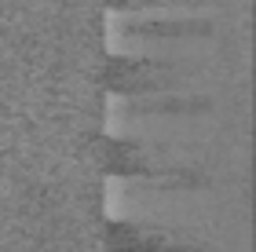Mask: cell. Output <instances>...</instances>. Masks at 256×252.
I'll return each mask as SVG.
<instances>
[{"instance_id":"1","label":"cell","mask_w":256,"mask_h":252,"mask_svg":"<svg viewBox=\"0 0 256 252\" xmlns=\"http://www.w3.org/2000/svg\"><path fill=\"white\" fill-rule=\"evenodd\" d=\"M96 157H99V168H102L106 179H143V183H158V187H168V190H202V187H208L205 172L154 161L146 146L128 139V135L99 132L96 135Z\"/></svg>"},{"instance_id":"2","label":"cell","mask_w":256,"mask_h":252,"mask_svg":"<svg viewBox=\"0 0 256 252\" xmlns=\"http://www.w3.org/2000/svg\"><path fill=\"white\" fill-rule=\"evenodd\" d=\"M180 66L172 59H154V55H124L106 51L102 59V88L118 99H146L161 91H176Z\"/></svg>"},{"instance_id":"3","label":"cell","mask_w":256,"mask_h":252,"mask_svg":"<svg viewBox=\"0 0 256 252\" xmlns=\"http://www.w3.org/2000/svg\"><path fill=\"white\" fill-rule=\"evenodd\" d=\"M102 252H212V249L202 238H190L183 231H172V227L106 216L102 220Z\"/></svg>"},{"instance_id":"4","label":"cell","mask_w":256,"mask_h":252,"mask_svg":"<svg viewBox=\"0 0 256 252\" xmlns=\"http://www.w3.org/2000/svg\"><path fill=\"white\" fill-rule=\"evenodd\" d=\"M216 26L208 18H146V22H132L128 37L139 40H187V37H212Z\"/></svg>"},{"instance_id":"5","label":"cell","mask_w":256,"mask_h":252,"mask_svg":"<svg viewBox=\"0 0 256 252\" xmlns=\"http://www.w3.org/2000/svg\"><path fill=\"white\" fill-rule=\"evenodd\" d=\"M136 113H168V117H194V113H208L212 110V99L205 95H180V91H165L161 99L150 102H132Z\"/></svg>"},{"instance_id":"6","label":"cell","mask_w":256,"mask_h":252,"mask_svg":"<svg viewBox=\"0 0 256 252\" xmlns=\"http://www.w3.org/2000/svg\"><path fill=\"white\" fill-rule=\"evenodd\" d=\"M183 7V4H198V0H102L106 11H118V15H128V11H150V7Z\"/></svg>"}]
</instances>
